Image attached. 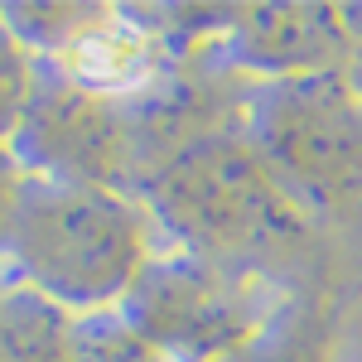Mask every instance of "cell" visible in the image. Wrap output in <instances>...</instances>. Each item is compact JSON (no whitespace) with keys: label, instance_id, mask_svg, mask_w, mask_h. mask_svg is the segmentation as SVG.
<instances>
[{"label":"cell","instance_id":"6da1fadb","mask_svg":"<svg viewBox=\"0 0 362 362\" xmlns=\"http://www.w3.org/2000/svg\"><path fill=\"white\" fill-rule=\"evenodd\" d=\"M131 198L198 261L280 290L285 300L338 295V266L309 218L295 208L247 121L208 131L136 179Z\"/></svg>","mask_w":362,"mask_h":362},{"label":"cell","instance_id":"7a4b0ae2","mask_svg":"<svg viewBox=\"0 0 362 362\" xmlns=\"http://www.w3.org/2000/svg\"><path fill=\"white\" fill-rule=\"evenodd\" d=\"M150 256V213L121 189L20 174L0 218V271L58 314L121 305Z\"/></svg>","mask_w":362,"mask_h":362},{"label":"cell","instance_id":"3957f363","mask_svg":"<svg viewBox=\"0 0 362 362\" xmlns=\"http://www.w3.org/2000/svg\"><path fill=\"white\" fill-rule=\"evenodd\" d=\"M247 131L343 276L362 280V102L343 78L251 87Z\"/></svg>","mask_w":362,"mask_h":362},{"label":"cell","instance_id":"277c9868","mask_svg":"<svg viewBox=\"0 0 362 362\" xmlns=\"http://www.w3.org/2000/svg\"><path fill=\"white\" fill-rule=\"evenodd\" d=\"M290 305L261 280L218 271L189 251L150 256L121 300V324L179 362H223L242 353Z\"/></svg>","mask_w":362,"mask_h":362},{"label":"cell","instance_id":"5b68a950","mask_svg":"<svg viewBox=\"0 0 362 362\" xmlns=\"http://www.w3.org/2000/svg\"><path fill=\"white\" fill-rule=\"evenodd\" d=\"M10 150L34 179L131 194V174H136L131 107L102 92H87L58 73H39Z\"/></svg>","mask_w":362,"mask_h":362},{"label":"cell","instance_id":"8992f818","mask_svg":"<svg viewBox=\"0 0 362 362\" xmlns=\"http://www.w3.org/2000/svg\"><path fill=\"white\" fill-rule=\"evenodd\" d=\"M223 63L247 83H314L343 78L348 29L334 5H247L223 29Z\"/></svg>","mask_w":362,"mask_h":362},{"label":"cell","instance_id":"52a82bcc","mask_svg":"<svg viewBox=\"0 0 362 362\" xmlns=\"http://www.w3.org/2000/svg\"><path fill=\"white\" fill-rule=\"evenodd\" d=\"M223 362H334V319L324 300H290L242 353Z\"/></svg>","mask_w":362,"mask_h":362},{"label":"cell","instance_id":"ba28073f","mask_svg":"<svg viewBox=\"0 0 362 362\" xmlns=\"http://www.w3.org/2000/svg\"><path fill=\"white\" fill-rule=\"evenodd\" d=\"M34 83H39L34 54L15 39V29L0 20V150L20 131L25 107H29V97H34Z\"/></svg>","mask_w":362,"mask_h":362},{"label":"cell","instance_id":"9c48e42d","mask_svg":"<svg viewBox=\"0 0 362 362\" xmlns=\"http://www.w3.org/2000/svg\"><path fill=\"white\" fill-rule=\"evenodd\" d=\"M68 362H179V358L150 348V343L136 338L121 319H92V324H78V329H73Z\"/></svg>","mask_w":362,"mask_h":362},{"label":"cell","instance_id":"30bf717a","mask_svg":"<svg viewBox=\"0 0 362 362\" xmlns=\"http://www.w3.org/2000/svg\"><path fill=\"white\" fill-rule=\"evenodd\" d=\"M343 29H348V49H343V83L362 102V5L343 10Z\"/></svg>","mask_w":362,"mask_h":362},{"label":"cell","instance_id":"8fae6325","mask_svg":"<svg viewBox=\"0 0 362 362\" xmlns=\"http://www.w3.org/2000/svg\"><path fill=\"white\" fill-rule=\"evenodd\" d=\"M15 184H20V174H15V160L0 150V218H5V208H10V194H15Z\"/></svg>","mask_w":362,"mask_h":362}]
</instances>
